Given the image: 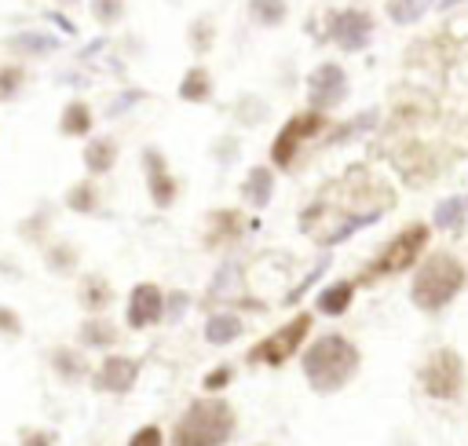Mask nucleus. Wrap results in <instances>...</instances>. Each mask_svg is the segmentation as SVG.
I'll return each mask as SVG.
<instances>
[{
	"mask_svg": "<svg viewBox=\"0 0 468 446\" xmlns=\"http://www.w3.org/2000/svg\"><path fill=\"white\" fill-rule=\"evenodd\" d=\"M329 190L336 194L333 201L325 194H318L311 201V208L300 212V230L322 245H336V241L351 238L358 227L380 219L395 205L391 186L384 179L369 175V168H351L340 183H329Z\"/></svg>",
	"mask_w": 468,
	"mask_h": 446,
	"instance_id": "f257e3e1",
	"label": "nucleus"
},
{
	"mask_svg": "<svg viewBox=\"0 0 468 446\" xmlns=\"http://www.w3.org/2000/svg\"><path fill=\"white\" fill-rule=\"evenodd\" d=\"M300 369H303V380L314 395H336L358 377L362 347L347 333L325 329V333L307 340V347L300 355Z\"/></svg>",
	"mask_w": 468,
	"mask_h": 446,
	"instance_id": "f03ea898",
	"label": "nucleus"
},
{
	"mask_svg": "<svg viewBox=\"0 0 468 446\" xmlns=\"http://www.w3.org/2000/svg\"><path fill=\"white\" fill-rule=\"evenodd\" d=\"M468 289V267L453 249H428L410 274V303L420 314H442Z\"/></svg>",
	"mask_w": 468,
	"mask_h": 446,
	"instance_id": "7ed1b4c3",
	"label": "nucleus"
},
{
	"mask_svg": "<svg viewBox=\"0 0 468 446\" xmlns=\"http://www.w3.org/2000/svg\"><path fill=\"white\" fill-rule=\"evenodd\" d=\"M238 435V409L223 395L190 398L172 420L168 446H230Z\"/></svg>",
	"mask_w": 468,
	"mask_h": 446,
	"instance_id": "20e7f679",
	"label": "nucleus"
},
{
	"mask_svg": "<svg viewBox=\"0 0 468 446\" xmlns=\"http://www.w3.org/2000/svg\"><path fill=\"white\" fill-rule=\"evenodd\" d=\"M431 234H435V227L424 223V219L402 223V227L373 252V260L355 274L358 289H373V285H380V281H388V278L413 274V267H417V263L428 256V249H431Z\"/></svg>",
	"mask_w": 468,
	"mask_h": 446,
	"instance_id": "39448f33",
	"label": "nucleus"
},
{
	"mask_svg": "<svg viewBox=\"0 0 468 446\" xmlns=\"http://www.w3.org/2000/svg\"><path fill=\"white\" fill-rule=\"evenodd\" d=\"M329 128H333V117L329 113H318L311 106L289 113L278 124V132H274V139L267 146V165L274 172H292L296 161H300V154H303V146L314 143V139H322V135H329Z\"/></svg>",
	"mask_w": 468,
	"mask_h": 446,
	"instance_id": "423d86ee",
	"label": "nucleus"
},
{
	"mask_svg": "<svg viewBox=\"0 0 468 446\" xmlns=\"http://www.w3.org/2000/svg\"><path fill=\"white\" fill-rule=\"evenodd\" d=\"M314 333V311H296L289 314L278 329H271L267 336H260L249 351H245V366H263V369H282L289 366L296 355H303L307 340Z\"/></svg>",
	"mask_w": 468,
	"mask_h": 446,
	"instance_id": "0eeeda50",
	"label": "nucleus"
},
{
	"mask_svg": "<svg viewBox=\"0 0 468 446\" xmlns=\"http://www.w3.org/2000/svg\"><path fill=\"white\" fill-rule=\"evenodd\" d=\"M417 388L431 398V402H457L468 388V366L464 355L450 344L435 347L424 355V362L417 366Z\"/></svg>",
	"mask_w": 468,
	"mask_h": 446,
	"instance_id": "6e6552de",
	"label": "nucleus"
},
{
	"mask_svg": "<svg viewBox=\"0 0 468 446\" xmlns=\"http://www.w3.org/2000/svg\"><path fill=\"white\" fill-rule=\"evenodd\" d=\"M351 95V80H347V69L333 58L318 62L307 77H303V106L318 110V113H333L336 106H344Z\"/></svg>",
	"mask_w": 468,
	"mask_h": 446,
	"instance_id": "1a4fd4ad",
	"label": "nucleus"
},
{
	"mask_svg": "<svg viewBox=\"0 0 468 446\" xmlns=\"http://www.w3.org/2000/svg\"><path fill=\"white\" fill-rule=\"evenodd\" d=\"M373 33H377V18L366 7H336V11L325 15V37L344 55L366 51L373 44Z\"/></svg>",
	"mask_w": 468,
	"mask_h": 446,
	"instance_id": "9d476101",
	"label": "nucleus"
},
{
	"mask_svg": "<svg viewBox=\"0 0 468 446\" xmlns=\"http://www.w3.org/2000/svg\"><path fill=\"white\" fill-rule=\"evenodd\" d=\"M139 168H143V183H146V194H150V205L168 212L176 208L179 194H183V179L172 172V161L161 146H143L139 154Z\"/></svg>",
	"mask_w": 468,
	"mask_h": 446,
	"instance_id": "9b49d317",
	"label": "nucleus"
},
{
	"mask_svg": "<svg viewBox=\"0 0 468 446\" xmlns=\"http://www.w3.org/2000/svg\"><path fill=\"white\" fill-rule=\"evenodd\" d=\"M165 318H168V289L150 278L135 281L124 296V325L132 333H146V329L161 325Z\"/></svg>",
	"mask_w": 468,
	"mask_h": 446,
	"instance_id": "f8f14e48",
	"label": "nucleus"
},
{
	"mask_svg": "<svg viewBox=\"0 0 468 446\" xmlns=\"http://www.w3.org/2000/svg\"><path fill=\"white\" fill-rule=\"evenodd\" d=\"M252 227H256V223H252L249 208H238V205L208 208V212H205V227H201V245H205L208 252H223V249L238 245Z\"/></svg>",
	"mask_w": 468,
	"mask_h": 446,
	"instance_id": "ddd939ff",
	"label": "nucleus"
},
{
	"mask_svg": "<svg viewBox=\"0 0 468 446\" xmlns=\"http://www.w3.org/2000/svg\"><path fill=\"white\" fill-rule=\"evenodd\" d=\"M139 373H143V362H139L135 355L110 351V355H102V362L91 369L88 388H91L95 395H128V391L139 384Z\"/></svg>",
	"mask_w": 468,
	"mask_h": 446,
	"instance_id": "4468645a",
	"label": "nucleus"
},
{
	"mask_svg": "<svg viewBox=\"0 0 468 446\" xmlns=\"http://www.w3.org/2000/svg\"><path fill=\"white\" fill-rule=\"evenodd\" d=\"M48 369L55 373V380L58 384H66V388H73V384H88L91 380V358H88V351L77 344H55L51 351H48Z\"/></svg>",
	"mask_w": 468,
	"mask_h": 446,
	"instance_id": "2eb2a0df",
	"label": "nucleus"
},
{
	"mask_svg": "<svg viewBox=\"0 0 468 446\" xmlns=\"http://www.w3.org/2000/svg\"><path fill=\"white\" fill-rule=\"evenodd\" d=\"M117 300L113 281L102 271H80L77 274V303L84 314H106Z\"/></svg>",
	"mask_w": 468,
	"mask_h": 446,
	"instance_id": "dca6fc26",
	"label": "nucleus"
},
{
	"mask_svg": "<svg viewBox=\"0 0 468 446\" xmlns=\"http://www.w3.org/2000/svg\"><path fill=\"white\" fill-rule=\"evenodd\" d=\"M176 95L186 106H208L216 99V77H212V69L205 62H190L183 69L179 84H176Z\"/></svg>",
	"mask_w": 468,
	"mask_h": 446,
	"instance_id": "f3484780",
	"label": "nucleus"
},
{
	"mask_svg": "<svg viewBox=\"0 0 468 446\" xmlns=\"http://www.w3.org/2000/svg\"><path fill=\"white\" fill-rule=\"evenodd\" d=\"M358 296V281L355 278H333L325 281L318 292H314V314H325V318H344L351 311Z\"/></svg>",
	"mask_w": 468,
	"mask_h": 446,
	"instance_id": "a211bd4d",
	"label": "nucleus"
},
{
	"mask_svg": "<svg viewBox=\"0 0 468 446\" xmlns=\"http://www.w3.org/2000/svg\"><path fill=\"white\" fill-rule=\"evenodd\" d=\"M117 161H121V143L113 135H91L84 143V150H80V165H84V172L91 179L110 175L117 168Z\"/></svg>",
	"mask_w": 468,
	"mask_h": 446,
	"instance_id": "6ab92c4d",
	"label": "nucleus"
},
{
	"mask_svg": "<svg viewBox=\"0 0 468 446\" xmlns=\"http://www.w3.org/2000/svg\"><path fill=\"white\" fill-rule=\"evenodd\" d=\"M121 325L113 322V318H106V314H88L84 322H80V329H77V344L84 347V351H113V347H121Z\"/></svg>",
	"mask_w": 468,
	"mask_h": 446,
	"instance_id": "aec40b11",
	"label": "nucleus"
},
{
	"mask_svg": "<svg viewBox=\"0 0 468 446\" xmlns=\"http://www.w3.org/2000/svg\"><path fill=\"white\" fill-rule=\"evenodd\" d=\"M238 194L245 201V208H267L271 197H274V168L271 165H249L241 183H238Z\"/></svg>",
	"mask_w": 468,
	"mask_h": 446,
	"instance_id": "412c9836",
	"label": "nucleus"
},
{
	"mask_svg": "<svg viewBox=\"0 0 468 446\" xmlns=\"http://www.w3.org/2000/svg\"><path fill=\"white\" fill-rule=\"evenodd\" d=\"M40 263L55 278H73V274H80V245L69 238H51L40 249Z\"/></svg>",
	"mask_w": 468,
	"mask_h": 446,
	"instance_id": "4be33fe9",
	"label": "nucleus"
},
{
	"mask_svg": "<svg viewBox=\"0 0 468 446\" xmlns=\"http://www.w3.org/2000/svg\"><path fill=\"white\" fill-rule=\"evenodd\" d=\"M58 135H66V139H91L95 135V110L88 99H66L62 102Z\"/></svg>",
	"mask_w": 468,
	"mask_h": 446,
	"instance_id": "5701e85b",
	"label": "nucleus"
},
{
	"mask_svg": "<svg viewBox=\"0 0 468 446\" xmlns=\"http://www.w3.org/2000/svg\"><path fill=\"white\" fill-rule=\"evenodd\" d=\"M201 333H205V340L212 347H227V344H234V340L245 336V318L238 311H230V307H219V311H208Z\"/></svg>",
	"mask_w": 468,
	"mask_h": 446,
	"instance_id": "b1692460",
	"label": "nucleus"
},
{
	"mask_svg": "<svg viewBox=\"0 0 468 446\" xmlns=\"http://www.w3.org/2000/svg\"><path fill=\"white\" fill-rule=\"evenodd\" d=\"M62 205H66L73 216H95V212L102 208V190H99V179H91V175L73 179V183L66 186V194H62Z\"/></svg>",
	"mask_w": 468,
	"mask_h": 446,
	"instance_id": "393cba45",
	"label": "nucleus"
},
{
	"mask_svg": "<svg viewBox=\"0 0 468 446\" xmlns=\"http://www.w3.org/2000/svg\"><path fill=\"white\" fill-rule=\"evenodd\" d=\"M431 227L435 230H446V234H464V227H468V201L464 197H442V201H435Z\"/></svg>",
	"mask_w": 468,
	"mask_h": 446,
	"instance_id": "a878e982",
	"label": "nucleus"
},
{
	"mask_svg": "<svg viewBox=\"0 0 468 446\" xmlns=\"http://www.w3.org/2000/svg\"><path fill=\"white\" fill-rule=\"evenodd\" d=\"M245 15L260 29H278L289 18V0H249L245 4Z\"/></svg>",
	"mask_w": 468,
	"mask_h": 446,
	"instance_id": "bb28decb",
	"label": "nucleus"
},
{
	"mask_svg": "<svg viewBox=\"0 0 468 446\" xmlns=\"http://www.w3.org/2000/svg\"><path fill=\"white\" fill-rule=\"evenodd\" d=\"M18 238L44 249V245L51 241V208H48V205H37L33 216H26V219L18 223Z\"/></svg>",
	"mask_w": 468,
	"mask_h": 446,
	"instance_id": "cd10ccee",
	"label": "nucleus"
},
{
	"mask_svg": "<svg viewBox=\"0 0 468 446\" xmlns=\"http://www.w3.org/2000/svg\"><path fill=\"white\" fill-rule=\"evenodd\" d=\"M238 289H241V263L238 260H227L216 274H212V281H208V300H234L238 296Z\"/></svg>",
	"mask_w": 468,
	"mask_h": 446,
	"instance_id": "c85d7f7f",
	"label": "nucleus"
},
{
	"mask_svg": "<svg viewBox=\"0 0 468 446\" xmlns=\"http://www.w3.org/2000/svg\"><path fill=\"white\" fill-rule=\"evenodd\" d=\"M186 44H190L194 55H212V48H216V22H212L208 15L190 18V26H186Z\"/></svg>",
	"mask_w": 468,
	"mask_h": 446,
	"instance_id": "c756f323",
	"label": "nucleus"
},
{
	"mask_svg": "<svg viewBox=\"0 0 468 446\" xmlns=\"http://www.w3.org/2000/svg\"><path fill=\"white\" fill-rule=\"evenodd\" d=\"M431 7V0H384V15L395 26H413L424 18V11Z\"/></svg>",
	"mask_w": 468,
	"mask_h": 446,
	"instance_id": "7c9ffc66",
	"label": "nucleus"
},
{
	"mask_svg": "<svg viewBox=\"0 0 468 446\" xmlns=\"http://www.w3.org/2000/svg\"><path fill=\"white\" fill-rule=\"evenodd\" d=\"M88 11H91V22L102 26V29H113L124 22L128 15V0H88Z\"/></svg>",
	"mask_w": 468,
	"mask_h": 446,
	"instance_id": "2f4dec72",
	"label": "nucleus"
},
{
	"mask_svg": "<svg viewBox=\"0 0 468 446\" xmlns=\"http://www.w3.org/2000/svg\"><path fill=\"white\" fill-rule=\"evenodd\" d=\"M26 66L22 62H0V102H15L18 95H22V88H26Z\"/></svg>",
	"mask_w": 468,
	"mask_h": 446,
	"instance_id": "473e14b6",
	"label": "nucleus"
},
{
	"mask_svg": "<svg viewBox=\"0 0 468 446\" xmlns=\"http://www.w3.org/2000/svg\"><path fill=\"white\" fill-rule=\"evenodd\" d=\"M7 48L18 55H44V51H55L58 40L48 33H18V37H7Z\"/></svg>",
	"mask_w": 468,
	"mask_h": 446,
	"instance_id": "72a5a7b5",
	"label": "nucleus"
},
{
	"mask_svg": "<svg viewBox=\"0 0 468 446\" xmlns=\"http://www.w3.org/2000/svg\"><path fill=\"white\" fill-rule=\"evenodd\" d=\"M230 384H234V366H227V362L212 366V369L201 377V391H205V395H223Z\"/></svg>",
	"mask_w": 468,
	"mask_h": 446,
	"instance_id": "f704fd0d",
	"label": "nucleus"
},
{
	"mask_svg": "<svg viewBox=\"0 0 468 446\" xmlns=\"http://www.w3.org/2000/svg\"><path fill=\"white\" fill-rule=\"evenodd\" d=\"M124 446H168V431L161 424H139Z\"/></svg>",
	"mask_w": 468,
	"mask_h": 446,
	"instance_id": "c9c22d12",
	"label": "nucleus"
},
{
	"mask_svg": "<svg viewBox=\"0 0 468 446\" xmlns=\"http://www.w3.org/2000/svg\"><path fill=\"white\" fill-rule=\"evenodd\" d=\"M58 435L51 428H37V424H26L18 428V446H55Z\"/></svg>",
	"mask_w": 468,
	"mask_h": 446,
	"instance_id": "e433bc0d",
	"label": "nucleus"
},
{
	"mask_svg": "<svg viewBox=\"0 0 468 446\" xmlns=\"http://www.w3.org/2000/svg\"><path fill=\"white\" fill-rule=\"evenodd\" d=\"M22 333H26L22 314H18L11 303H0V336H4V340H18Z\"/></svg>",
	"mask_w": 468,
	"mask_h": 446,
	"instance_id": "4c0bfd02",
	"label": "nucleus"
},
{
	"mask_svg": "<svg viewBox=\"0 0 468 446\" xmlns=\"http://www.w3.org/2000/svg\"><path fill=\"white\" fill-rule=\"evenodd\" d=\"M212 154H216L219 161H234V157H238V139H234V135H223V139H216Z\"/></svg>",
	"mask_w": 468,
	"mask_h": 446,
	"instance_id": "58836bf2",
	"label": "nucleus"
},
{
	"mask_svg": "<svg viewBox=\"0 0 468 446\" xmlns=\"http://www.w3.org/2000/svg\"><path fill=\"white\" fill-rule=\"evenodd\" d=\"M183 307H186V296H183V292H168V318H165V322H179Z\"/></svg>",
	"mask_w": 468,
	"mask_h": 446,
	"instance_id": "ea45409f",
	"label": "nucleus"
},
{
	"mask_svg": "<svg viewBox=\"0 0 468 446\" xmlns=\"http://www.w3.org/2000/svg\"><path fill=\"white\" fill-rule=\"evenodd\" d=\"M55 4H62V7H73V4H80V0H55Z\"/></svg>",
	"mask_w": 468,
	"mask_h": 446,
	"instance_id": "a19ab883",
	"label": "nucleus"
},
{
	"mask_svg": "<svg viewBox=\"0 0 468 446\" xmlns=\"http://www.w3.org/2000/svg\"><path fill=\"white\" fill-rule=\"evenodd\" d=\"M256 446H271V442H256Z\"/></svg>",
	"mask_w": 468,
	"mask_h": 446,
	"instance_id": "79ce46f5",
	"label": "nucleus"
},
{
	"mask_svg": "<svg viewBox=\"0 0 468 446\" xmlns=\"http://www.w3.org/2000/svg\"><path fill=\"white\" fill-rule=\"evenodd\" d=\"M464 201H468V194H464Z\"/></svg>",
	"mask_w": 468,
	"mask_h": 446,
	"instance_id": "37998d69",
	"label": "nucleus"
}]
</instances>
